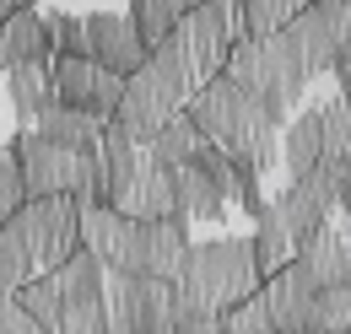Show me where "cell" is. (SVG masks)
Listing matches in <instances>:
<instances>
[{
  "instance_id": "2",
  "label": "cell",
  "mask_w": 351,
  "mask_h": 334,
  "mask_svg": "<svg viewBox=\"0 0 351 334\" xmlns=\"http://www.w3.org/2000/svg\"><path fill=\"white\" fill-rule=\"evenodd\" d=\"M82 248L103 264V275H146V281H173L178 259L189 248V221H135L114 205L82 210Z\"/></svg>"
},
{
  "instance_id": "16",
  "label": "cell",
  "mask_w": 351,
  "mask_h": 334,
  "mask_svg": "<svg viewBox=\"0 0 351 334\" xmlns=\"http://www.w3.org/2000/svg\"><path fill=\"white\" fill-rule=\"evenodd\" d=\"M298 259L313 275V286H351V237L341 227H324L308 248H298Z\"/></svg>"
},
{
  "instance_id": "18",
  "label": "cell",
  "mask_w": 351,
  "mask_h": 334,
  "mask_svg": "<svg viewBox=\"0 0 351 334\" xmlns=\"http://www.w3.org/2000/svg\"><path fill=\"white\" fill-rule=\"evenodd\" d=\"M5 92H11V114H16V125H38V114L54 108V86H49V70L44 65H16V70H5Z\"/></svg>"
},
{
  "instance_id": "5",
  "label": "cell",
  "mask_w": 351,
  "mask_h": 334,
  "mask_svg": "<svg viewBox=\"0 0 351 334\" xmlns=\"http://www.w3.org/2000/svg\"><path fill=\"white\" fill-rule=\"evenodd\" d=\"M103 286L108 334H173V281H146V275H108Z\"/></svg>"
},
{
  "instance_id": "14",
  "label": "cell",
  "mask_w": 351,
  "mask_h": 334,
  "mask_svg": "<svg viewBox=\"0 0 351 334\" xmlns=\"http://www.w3.org/2000/svg\"><path fill=\"white\" fill-rule=\"evenodd\" d=\"M270 205L281 210V227H287V237H292V253L308 248V243H313V237L330 227V216H335V210L324 205V200L308 189L303 178H292V183H287V189H281Z\"/></svg>"
},
{
  "instance_id": "1",
  "label": "cell",
  "mask_w": 351,
  "mask_h": 334,
  "mask_svg": "<svg viewBox=\"0 0 351 334\" xmlns=\"http://www.w3.org/2000/svg\"><path fill=\"white\" fill-rule=\"evenodd\" d=\"M184 114L195 119L200 140H211L217 151H227L238 167H249V172H260V178L281 167V125H287V119H276L260 97L243 92L232 76L217 70L211 81L184 103Z\"/></svg>"
},
{
  "instance_id": "15",
  "label": "cell",
  "mask_w": 351,
  "mask_h": 334,
  "mask_svg": "<svg viewBox=\"0 0 351 334\" xmlns=\"http://www.w3.org/2000/svg\"><path fill=\"white\" fill-rule=\"evenodd\" d=\"M319 157H324V103H313L292 125H281V167H287V178H303Z\"/></svg>"
},
{
  "instance_id": "3",
  "label": "cell",
  "mask_w": 351,
  "mask_h": 334,
  "mask_svg": "<svg viewBox=\"0 0 351 334\" xmlns=\"http://www.w3.org/2000/svg\"><path fill=\"white\" fill-rule=\"evenodd\" d=\"M173 286L189 302H200L206 313L227 318L243 296L260 292V270H254V253L249 237H211V243H189L184 259L173 270Z\"/></svg>"
},
{
  "instance_id": "26",
  "label": "cell",
  "mask_w": 351,
  "mask_h": 334,
  "mask_svg": "<svg viewBox=\"0 0 351 334\" xmlns=\"http://www.w3.org/2000/svg\"><path fill=\"white\" fill-rule=\"evenodd\" d=\"M44 27H49V49L54 54H82L87 60V16L54 11V16H44Z\"/></svg>"
},
{
  "instance_id": "13",
  "label": "cell",
  "mask_w": 351,
  "mask_h": 334,
  "mask_svg": "<svg viewBox=\"0 0 351 334\" xmlns=\"http://www.w3.org/2000/svg\"><path fill=\"white\" fill-rule=\"evenodd\" d=\"M114 210H125V216H135V221H168V216H178L173 167H162V162H152V157H141V172H135L130 194H125Z\"/></svg>"
},
{
  "instance_id": "22",
  "label": "cell",
  "mask_w": 351,
  "mask_h": 334,
  "mask_svg": "<svg viewBox=\"0 0 351 334\" xmlns=\"http://www.w3.org/2000/svg\"><path fill=\"white\" fill-rule=\"evenodd\" d=\"M195 146H200V129H195V119L178 108L168 125H157V135H152V146H146V157L162 167H184L189 157H195Z\"/></svg>"
},
{
  "instance_id": "23",
  "label": "cell",
  "mask_w": 351,
  "mask_h": 334,
  "mask_svg": "<svg viewBox=\"0 0 351 334\" xmlns=\"http://www.w3.org/2000/svg\"><path fill=\"white\" fill-rule=\"evenodd\" d=\"M135 22V33H141V43L152 49L157 38H168L178 27V16H184V0H130V11H125Z\"/></svg>"
},
{
  "instance_id": "28",
  "label": "cell",
  "mask_w": 351,
  "mask_h": 334,
  "mask_svg": "<svg viewBox=\"0 0 351 334\" xmlns=\"http://www.w3.org/2000/svg\"><path fill=\"white\" fill-rule=\"evenodd\" d=\"M0 334H49V329H38V324L11 302V292H0Z\"/></svg>"
},
{
  "instance_id": "10",
  "label": "cell",
  "mask_w": 351,
  "mask_h": 334,
  "mask_svg": "<svg viewBox=\"0 0 351 334\" xmlns=\"http://www.w3.org/2000/svg\"><path fill=\"white\" fill-rule=\"evenodd\" d=\"M87 60H97L114 76H130L146 65V43L125 11H92L87 16Z\"/></svg>"
},
{
  "instance_id": "25",
  "label": "cell",
  "mask_w": 351,
  "mask_h": 334,
  "mask_svg": "<svg viewBox=\"0 0 351 334\" xmlns=\"http://www.w3.org/2000/svg\"><path fill=\"white\" fill-rule=\"evenodd\" d=\"M324 157L330 162H351V103L346 97L324 103Z\"/></svg>"
},
{
  "instance_id": "29",
  "label": "cell",
  "mask_w": 351,
  "mask_h": 334,
  "mask_svg": "<svg viewBox=\"0 0 351 334\" xmlns=\"http://www.w3.org/2000/svg\"><path fill=\"white\" fill-rule=\"evenodd\" d=\"M335 216H351V167H346V178H341V194H335Z\"/></svg>"
},
{
  "instance_id": "19",
  "label": "cell",
  "mask_w": 351,
  "mask_h": 334,
  "mask_svg": "<svg viewBox=\"0 0 351 334\" xmlns=\"http://www.w3.org/2000/svg\"><path fill=\"white\" fill-rule=\"evenodd\" d=\"M38 135L44 140H54V146H65V151H76V157H87L92 146H97V129H103V119H92V114H82V108H49V114H38Z\"/></svg>"
},
{
  "instance_id": "12",
  "label": "cell",
  "mask_w": 351,
  "mask_h": 334,
  "mask_svg": "<svg viewBox=\"0 0 351 334\" xmlns=\"http://www.w3.org/2000/svg\"><path fill=\"white\" fill-rule=\"evenodd\" d=\"M54 49H49V27L33 5L11 11L0 22V70H16V65H49Z\"/></svg>"
},
{
  "instance_id": "30",
  "label": "cell",
  "mask_w": 351,
  "mask_h": 334,
  "mask_svg": "<svg viewBox=\"0 0 351 334\" xmlns=\"http://www.w3.org/2000/svg\"><path fill=\"white\" fill-rule=\"evenodd\" d=\"M346 43H351V33H346Z\"/></svg>"
},
{
  "instance_id": "6",
  "label": "cell",
  "mask_w": 351,
  "mask_h": 334,
  "mask_svg": "<svg viewBox=\"0 0 351 334\" xmlns=\"http://www.w3.org/2000/svg\"><path fill=\"white\" fill-rule=\"evenodd\" d=\"M184 103H189V97H184V86H178V81H168L157 65H141V70L125 76L119 108H114V125L125 129L141 151H146V146H152V135H157V125H168Z\"/></svg>"
},
{
  "instance_id": "17",
  "label": "cell",
  "mask_w": 351,
  "mask_h": 334,
  "mask_svg": "<svg viewBox=\"0 0 351 334\" xmlns=\"http://www.w3.org/2000/svg\"><path fill=\"white\" fill-rule=\"evenodd\" d=\"M173 200H178V221H221L232 200L217 183H206L195 167H173Z\"/></svg>"
},
{
  "instance_id": "9",
  "label": "cell",
  "mask_w": 351,
  "mask_h": 334,
  "mask_svg": "<svg viewBox=\"0 0 351 334\" xmlns=\"http://www.w3.org/2000/svg\"><path fill=\"white\" fill-rule=\"evenodd\" d=\"M135 172H141V146L114 119H103L97 146H92V194H97V205H119L130 194Z\"/></svg>"
},
{
  "instance_id": "24",
  "label": "cell",
  "mask_w": 351,
  "mask_h": 334,
  "mask_svg": "<svg viewBox=\"0 0 351 334\" xmlns=\"http://www.w3.org/2000/svg\"><path fill=\"white\" fill-rule=\"evenodd\" d=\"M308 0H243V38H270L281 33Z\"/></svg>"
},
{
  "instance_id": "21",
  "label": "cell",
  "mask_w": 351,
  "mask_h": 334,
  "mask_svg": "<svg viewBox=\"0 0 351 334\" xmlns=\"http://www.w3.org/2000/svg\"><path fill=\"white\" fill-rule=\"evenodd\" d=\"M341 329H351V286H319L308 296L298 334H341Z\"/></svg>"
},
{
  "instance_id": "20",
  "label": "cell",
  "mask_w": 351,
  "mask_h": 334,
  "mask_svg": "<svg viewBox=\"0 0 351 334\" xmlns=\"http://www.w3.org/2000/svg\"><path fill=\"white\" fill-rule=\"evenodd\" d=\"M260 227H254V237H249V253H254V270H260V281L265 275H276L287 259H292V237H287V227H281V210L265 200V210L254 216Z\"/></svg>"
},
{
  "instance_id": "11",
  "label": "cell",
  "mask_w": 351,
  "mask_h": 334,
  "mask_svg": "<svg viewBox=\"0 0 351 334\" xmlns=\"http://www.w3.org/2000/svg\"><path fill=\"white\" fill-rule=\"evenodd\" d=\"M319 292L313 286V275L303 270V259L292 253L276 275H265L260 281V296H265V307H270V324L281 334H298V324H303V313H308V296Z\"/></svg>"
},
{
  "instance_id": "27",
  "label": "cell",
  "mask_w": 351,
  "mask_h": 334,
  "mask_svg": "<svg viewBox=\"0 0 351 334\" xmlns=\"http://www.w3.org/2000/svg\"><path fill=\"white\" fill-rule=\"evenodd\" d=\"M22 205V178H16V162H11V151L0 146V221L11 216V210Z\"/></svg>"
},
{
  "instance_id": "7",
  "label": "cell",
  "mask_w": 351,
  "mask_h": 334,
  "mask_svg": "<svg viewBox=\"0 0 351 334\" xmlns=\"http://www.w3.org/2000/svg\"><path fill=\"white\" fill-rule=\"evenodd\" d=\"M44 70H49V86H54V103L60 108H82L92 119H114L125 76L103 70L97 60H82V54H54Z\"/></svg>"
},
{
  "instance_id": "8",
  "label": "cell",
  "mask_w": 351,
  "mask_h": 334,
  "mask_svg": "<svg viewBox=\"0 0 351 334\" xmlns=\"http://www.w3.org/2000/svg\"><path fill=\"white\" fill-rule=\"evenodd\" d=\"M27 237H33V264L54 270L82 248V205L71 194H44V200H22L16 205Z\"/></svg>"
},
{
  "instance_id": "4",
  "label": "cell",
  "mask_w": 351,
  "mask_h": 334,
  "mask_svg": "<svg viewBox=\"0 0 351 334\" xmlns=\"http://www.w3.org/2000/svg\"><path fill=\"white\" fill-rule=\"evenodd\" d=\"M5 151H11L16 178H22V200L71 194L82 210L97 205V194H92V151H87V157H76V151L44 140L38 129H16V135L5 140Z\"/></svg>"
}]
</instances>
